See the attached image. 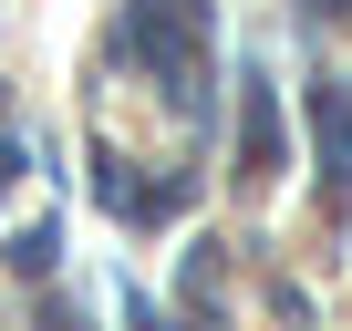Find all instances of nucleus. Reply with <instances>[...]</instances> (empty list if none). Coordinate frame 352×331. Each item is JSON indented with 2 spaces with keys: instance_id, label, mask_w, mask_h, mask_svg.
<instances>
[{
  "instance_id": "obj_1",
  "label": "nucleus",
  "mask_w": 352,
  "mask_h": 331,
  "mask_svg": "<svg viewBox=\"0 0 352 331\" xmlns=\"http://www.w3.org/2000/svg\"><path fill=\"white\" fill-rule=\"evenodd\" d=\"M135 52L176 93V114L208 104V0H135Z\"/></svg>"
},
{
  "instance_id": "obj_2",
  "label": "nucleus",
  "mask_w": 352,
  "mask_h": 331,
  "mask_svg": "<svg viewBox=\"0 0 352 331\" xmlns=\"http://www.w3.org/2000/svg\"><path fill=\"white\" fill-rule=\"evenodd\" d=\"M311 135H321V197H342V176H352V104H342V83L311 93Z\"/></svg>"
},
{
  "instance_id": "obj_3",
  "label": "nucleus",
  "mask_w": 352,
  "mask_h": 331,
  "mask_svg": "<svg viewBox=\"0 0 352 331\" xmlns=\"http://www.w3.org/2000/svg\"><path fill=\"white\" fill-rule=\"evenodd\" d=\"M239 124H249V176H270L280 166V114H270V83L239 73Z\"/></svg>"
},
{
  "instance_id": "obj_4",
  "label": "nucleus",
  "mask_w": 352,
  "mask_h": 331,
  "mask_svg": "<svg viewBox=\"0 0 352 331\" xmlns=\"http://www.w3.org/2000/svg\"><path fill=\"white\" fill-rule=\"evenodd\" d=\"M311 11H352V0H311Z\"/></svg>"
}]
</instances>
